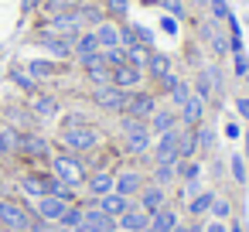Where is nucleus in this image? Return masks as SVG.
Wrapping results in <instances>:
<instances>
[{"label":"nucleus","mask_w":249,"mask_h":232,"mask_svg":"<svg viewBox=\"0 0 249 232\" xmlns=\"http://www.w3.org/2000/svg\"><path fill=\"white\" fill-rule=\"evenodd\" d=\"M58 147L69 150V154H79V157H89L103 147V133L86 123V126H58Z\"/></svg>","instance_id":"1"},{"label":"nucleus","mask_w":249,"mask_h":232,"mask_svg":"<svg viewBox=\"0 0 249 232\" xmlns=\"http://www.w3.org/2000/svg\"><path fill=\"white\" fill-rule=\"evenodd\" d=\"M35 222V205L28 198H0V232H28Z\"/></svg>","instance_id":"2"},{"label":"nucleus","mask_w":249,"mask_h":232,"mask_svg":"<svg viewBox=\"0 0 249 232\" xmlns=\"http://www.w3.org/2000/svg\"><path fill=\"white\" fill-rule=\"evenodd\" d=\"M48 171H52L62 184H69V188H82V181H86V174H89V164H86V157L62 150V154H52Z\"/></svg>","instance_id":"3"},{"label":"nucleus","mask_w":249,"mask_h":232,"mask_svg":"<svg viewBox=\"0 0 249 232\" xmlns=\"http://www.w3.org/2000/svg\"><path fill=\"white\" fill-rule=\"evenodd\" d=\"M120 133H123V143H126V154H130V157H147V154H150L154 133H150L147 120L120 116Z\"/></svg>","instance_id":"4"},{"label":"nucleus","mask_w":249,"mask_h":232,"mask_svg":"<svg viewBox=\"0 0 249 232\" xmlns=\"http://www.w3.org/2000/svg\"><path fill=\"white\" fill-rule=\"evenodd\" d=\"M18 157H24L28 164H48V161H52V140H48V137H41L38 130H31V133H21Z\"/></svg>","instance_id":"5"},{"label":"nucleus","mask_w":249,"mask_h":232,"mask_svg":"<svg viewBox=\"0 0 249 232\" xmlns=\"http://www.w3.org/2000/svg\"><path fill=\"white\" fill-rule=\"evenodd\" d=\"M126 89H116L113 82L109 86H92V92H89V99L99 106V109H106V113H113V116H120L123 109H126Z\"/></svg>","instance_id":"6"},{"label":"nucleus","mask_w":249,"mask_h":232,"mask_svg":"<svg viewBox=\"0 0 249 232\" xmlns=\"http://www.w3.org/2000/svg\"><path fill=\"white\" fill-rule=\"evenodd\" d=\"M113 184H116V167H92L82 181V191L86 198H103L113 191Z\"/></svg>","instance_id":"7"},{"label":"nucleus","mask_w":249,"mask_h":232,"mask_svg":"<svg viewBox=\"0 0 249 232\" xmlns=\"http://www.w3.org/2000/svg\"><path fill=\"white\" fill-rule=\"evenodd\" d=\"M157 109V92L150 89H133L126 96V109L120 116H133V120H150V113Z\"/></svg>","instance_id":"8"},{"label":"nucleus","mask_w":249,"mask_h":232,"mask_svg":"<svg viewBox=\"0 0 249 232\" xmlns=\"http://www.w3.org/2000/svg\"><path fill=\"white\" fill-rule=\"evenodd\" d=\"M45 28H48V31H55V35H62V38H69V41H75V38L86 31V24L79 21V14H75V11H58V14H52Z\"/></svg>","instance_id":"9"},{"label":"nucleus","mask_w":249,"mask_h":232,"mask_svg":"<svg viewBox=\"0 0 249 232\" xmlns=\"http://www.w3.org/2000/svg\"><path fill=\"white\" fill-rule=\"evenodd\" d=\"M133 201H137V205H140V208L150 215V212H157V208L171 205V191H167L164 184H157V181H150V178H147V184L140 188V195H137Z\"/></svg>","instance_id":"10"},{"label":"nucleus","mask_w":249,"mask_h":232,"mask_svg":"<svg viewBox=\"0 0 249 232\" xmlns=\"http://www.w3.org/2000/svg\"><path fill=\"white\" fill-rule=\"evenodd\" d=\"M205 116H208V103L191 89V96L178 106V123L181 126H198V123H205Z\"/></svg>","instance_id":"11"},{"label":"nucleus","mask_w":249,"mask_h":232,"mask_svg":"<svg viewBox=\"0 0 249 232\" xmlns=\"http://www.w3.org/2000/svg\"><path fill=\"white\" fill-rule=\"evenodd\" d=\"M143 184H147V174H143L140 167H120L113 191H120V195H126V198H137Z\"/></svg>","instance_id":"12"},{"label":"nucleus","mask_w":249,"mask_h":232,"mask_svg":"<svg viewBox=\"0 0 249 232\" xmlns=\"http://www.w3.org/2000/svg\"><path fill=\"white\" fill-rule=\"evenodd\" d=\"M48 178H52V171H31V174L18 178V188L28 201H38L41 195H48Z\"/></svg>","instance_id":"13"},{"label":"nucleus","mask_w":249,"mask_h":232,"mask_svg":"<svg viewBox=\"0 0 249 232\" xmlns=\"http://www.w3.org/2000/svg\"><path fill=\"white\" fill-rule=\"evenodd\" d=\"M35 41H38L48 55H55V58H62V62H69V58H72V41H69V38H62V35H55V31H48V28H41Z\"/></svg>","instance_id":"14"},{"label":"nucleus","mask_w":249,"mask_h":232,"mask_svg":"<svg viewBox=\"0 0 249 232\" xmlns=\"http://www.w3.org/2000/svg\"><path fill=\"white\" fill-rule=\"evenodd\" d=\"M38 120H55L58 113H62V103L52 96V92H31L28 96V103H24Z\"/></svg>","instance_id":"15"},{"label":"nucleus","mask_w":249,"mask_h":232,"mask_svg":"<svg viewBox=\"0 0 249 232\" xmlns=\"http://www.w3.org/2000/svg\"><path fill=\"white\" fill-rule=\"evenodd\" d=\"M113 86H116V89L133 92V89H140V86H143V72H140V69H133L130 62H123V65H116V69H113Z\"/></svg>","instance_id":"16"},{"label":"nucleus","mask_w":249,"mask_h":232,"mask_svg":"<svg viewBox=\"0 0 249 232\" xmlns=\"http://www.w3.org/2000/svg\"><path fill=\"white\" fill-rule=\"evenodd\" d=\"M147 126H150V133H154V137H160V133H167V130H178L181 123H178V113H174L171 106H157V109L150 113Z\"/></svg>","instance_id":"17"},{"label":"nucleus","mask_w":249,"mask_h":232,"mask_svg":"<svg viewBox=\"0 0 249 232\" xmlns=\"http://www.w3.org/2000/svg\"><path fill=\"white\" fill-rule=\"evenodd\" d=\"M35 205V215L38 218H48V222H58V215L65 212V205H72V201H65V198H58V195H41L38 201H31Z\"/></svg>","instance_id":"18"},{"label":"nucleus","mask_w":249,"mask_h":232,"mask_svg":"<svg viewBox=\"0 0 249 232\" xmlns=\"http://www.w3.org/2000/svg\"><path fill=\"white\" fill-rule=\"evenodd\" d=\"M147 225H150V215H147L137 201H133V205H130V208L116 218V229H123V232H143Z\"/></svg>","instance_id":"19"},{"label":"nucleus","mask_w":249,"mask_h":232,"mask_svg":"<svg viewBox=\"0 0 249 232\" xmlns=\"http://www.w3.org/2000/svg\"><path fill=\"white\" fill-rule=\"evenodd\" d=\"M178 222H181V212L174 208V205H164V208H157V212H150V232H174L178 229Z\"/></svg>","instance_id":"20"},{"label":"nucleus","mask_w":249,"mask_h":232,"mask_svg":"<svg viewBox=\"0 0 249 232\" xmlns=\"http://www.w3.org/2000/svg\"><path fill=\"white\" fill-rule=\"evenodd\" d=\"M150 157L154 161H178V130H167L154 140L150 147Z\"/></svg>","instance_id":"21"},{"label":"nucleus","mask_w":249,"mask_h":232,"mask_svg":"<svg viewBox=\"0 0 249 232\" xmlns=\"http://www.w3.org/2000/svg\"><path fill=\"white\" fill-rule=\"evenodd\" d=\"M171 72H174V65H171V55H164V52H150V62H147L143 75H150L154 82H164Z\"/></svg>","instance_id":"22"},{"label":"nucleus","mask_w":249,"mask_h":232,"mask_svg":"<svg viewBox=\"0 0 249 232\" xmlns=\"http://www.w3.org/2000/svg\"><path fill=\"white\" fill-rule=\"evenodd\" d=\"M96 205L109 215V218H120L130 205H133V198H126V195H120V191H109V195H103V198H96Z\"/></svg>","instance_id":"23"},{"label":"nucleus","mask_w":249,"mask_h":232,"mask_svg":"<svg viewBox=\"0 0 249 232\" xmlns=\"http://www.w3.org/2000/svg\"><path fill=\"white\" fill-rule=\"evenodd\" d=\"M191 157H198L195 126H178V161H191Z\"/></svg>","instance_id":"24"},{"label":"nucleus","mask_w":249,"mask_h":232,"mask_svg":"<svg viewBox=\"0 0 249 232\" xmlns=\"http://www.w3.org/2000/svg\"><path fill=\"white\" fill-rule=\"evenodd\" d=\"M21 147V130H14L11 123H0V157H18Z\"/></svg>","instance_id":"25"},{"label":"nucleus","mask_w":249,"mask_h":232,"mask_svg":"<svg viewBox=\"0 0 249 232\" xmlns=\"http://www.w3.org/2000/svg\"><path fill=\"white\" fill-rule=\"evenodd\" d=\"M92 31H96V38H99V52L120 48V24H116V21H103V24L92 28Z\"/></svg>","instance_id":"26"},{"label":"nucleus","mask_w":249,"mask_h":232,"mask_svg":"<svg viewBox=\"0 0 249 232\" xmlns=\"http://www.w3.org/2000/svg\"><path fill=\"white\" fill-rule=\"evenodd\" d=\"M150 181H157V184H174L178 181V161H154V167H150Z\"/></svg>","instance_id":"27"},{"label":"nucleus","mask_w":249,"mask_h":232,"mask_svg":"<svg viewBox=\"0 0 249 232\" xmlns=\"http://www.w3.org/2000/svg\"><path fill=\"white\" fill-rule=\"evenodd\" d=\"M201 38H205V41L212 45V52H215L218 58H222V55H225V52L232 48V41H225V35H222V31H218L215 24H201Z\"/></svg>","instance_id":"28"},{"label":"nucleus","mask_w":249,"mask_h":232,"mask_svg":"<svg viewBox=\"0 0 249 232\" xmlns=\"http://www.w3.org/2000/svg\"><path fill=\"white\" fill-rule=\"evenodd\" d=\"M75 14H79V21H82V24H89V28H99V24L106 21V11H103L99 4H86V0L75 7Z\"/></svg>","instance_id":"29"},{"label":"nucleus","mask_w":249,"mask_h":232,"mask_svg":"<svg viewBox=\"0 0 249 232\" xmlns=\"http://www.w3.org/2000/svg\"><path fill=\"white\" fill-rule=\"evenodd\" d=\"M212 198H215V191H198L184 208H188V218H205L208 215V208H212Z\"/></svg>","instance_id":"30"},{"label":"nucleus","mask_w":249,"mask_h":232,"mask_svg":"<svg viewBox=\"0 0 249 232\" xmlns=\"http://www.w3.org/2000/svg\"><path fill=\"white\" fill-rule=\"evenodd\" d=\"M28 75L38 82V79H52V75H58V65L55 62H48V58H31L28 62Z\"/></svg>","instance_id":"31"},{"label":"nucleus","mask_w":249,"mask_h":232,"mask_svg":"<svg viewBox=\"0 0 249 232\" xmlns=\"http://www.w3.org/2000/svg\"><path fill=\"white\" fill-rule=\"evenodd\" d=\"M103 11H106V21L123 24L126 14H130V0H103Z\"/></svg>","instance_id":"32"},{"label":"nucleus","mask_w":249,"mask_h":232,"mask_svg":"<svg viewBox=\"0 0 249 232\" xmlns=\"http://www.w3.org/2000/svg\"><path fill=\"white\" fill-rule=\"evenodd\" d=\"M195 140H198V154H215V130L208 123L195 126Z\"/></svg>","instance_id":"33"},{"label":"nucleus","mask_w":249,"mask_h":232,"mask_svg":"<svg viewBox=\"0 0 249 232\" xmlns=\"http://www.w3.org/2000/svg\"><path fill=\"white\" fill-rule=\"evenodd\" d=\"M82 215H86V208H82V201H72V205H65V212L58 215V225L72 232V229H75V225L82 222Z\"/></svg>","instance_id":"34"},{"label":"nucleus","mask_w":249,"mask_h":232,"mask_svg":"<svg viewBox=\"0 0 249 232\" xmlns=\"http://www.w3.org/2000/svg\"><path fill=\"white\" fill-rule=\"evenodd\" d=\"M164 92H167V99H171V106L178 109V106H181V103H184V99L191 96V82H184V79H174V82H171V86H167Z\"/></svg>","instance_id":"35"},{"label":"nucleus","mask_w":249,"mask_h":232,"mask_svg":"<svg viewBox=\"0 0 249 232\" xmlns=\"http://www.w3.org/2000/svg\"><path fill=\"white\" fill-rule=\"evenodd\" d=\"M208 215H212V218H222V222H232V198H229V195H215Z\"/></svg>","instance_id":"36"},{"label":"nucleus","mask_w":249,"mask_h":232,"mask_svg":"<svg viewBox=\"0 0 249 232\" xmlns=\"http://www.w3.org/2000/svg\"><path fill=\"white\" fill-rule=\"evenodd\" d=\"M201 178V157L178 161V181H198Z\"/></svg>","instance_id":"37"},{"label":"nucleus","mask_w":249,"mask_h":232,"mask_svg":"<svg viewBox=\"0 0 249 232\" xmlns=\"http://www.w3.org/2000/svg\"><path fill=\"white\" fill-rule=\"evenodd\" d=\"M86 72V79L92 82V86H109L113 82V69L109 65H89V69H82Z\"/></svg>","instance_id":"38"},{"label":"nucleus","mask_w":249,"mask_h":232,"mask_svg":"<svg viewBox=\"0 0 249 232\" xmlns=\"http://www.w3.org/2000/svg\"><path fill=\"white\" fill-rule=\"evenodd\" d=\"M157 7H164V11H167V18H174V21H191V14H188V4H184V0H160Z\"/></svg>","instance_id":"39"},{"label":"nucleus","mask_w":249,"mask_h":232,"mask_svg":"<svg viewBox=\"0 0 249 232\" xmlns=\"http://www.w3.org/2000/svg\"><path fill=\"white\" fill-rule=\"evenodd\" d=\"M150 52H154V48L137 45V48H130V52H126V62H130L133 69H140V72H143V69H147V62H150Z\"/></svg>","instance_id":"40"},{"label":"nucleus","mask_w":249,"mask_h":232,"mask_svg":"<svg viewBox=\"0 0 249 232\" xmlns=\"http://www.w3.org/2000/svg\"><path fill=\"white\" fill-rule=\"evenodd\" d=\"M11 79H14V86H18V89H24L28 96H31V92H38V82L28 75V69H11Z\"/></svg>","instance_id":"41"},{"label":"nucleus","mask_w":249,"mask_h":232,"mask_svg":"<svg viewBox=\"0 0 249 232\" xmlns=\"http://www.w3.org/2000/svg\"><path fill=\"white\" fill-rule=\"evenodd\" d=\"M103 62H106L109 69L123 65V62H126V48H106V52H103Z\"/></svg>","instance_id":"42"},{"label":"nucleus","mask_w":249,"mask_h":232,"mask_svg":"<svg viewBox=\"0 0 249 232\" xmlns=\"http://www.w3.org/2000/svg\"><path fill=\"white\" fill-rule=\"evenodd\" d=\"M205 75H208V82H212V92L222 96V89H225V86H222V69H218V65H205Z\"/></svg>","instance_id":"43"},{"label":"nucleus","mask_w":249,"mask_h":232,"mask_svg":"<svg viewBox=\"0 0 249 232\" xmlns=\"http://www.w3.org/2000/svg\"><path fill=\"white\" fill-rule=\"evenodd\" d=\"M198 191H201V188H198V181H181V188H178V201H181V205H188Z\"/></svg>","instance_id":"44"},{"label":"nucleus","mask_w":249,"mask_h":232,"mask_svg":"<svg viewBox=\"0 0 249 232\" xmlns=\"http://www.w3.org/2000/svg\"><path fill=\"white\" fill-rule=\"evenodd\" d=\"M28 232H69V229H62L58 222H48V218H38V215H35V222H31Z\"/></svg>","instance_id":"45"},{"label":"nucleus","mask_w":249,"mask_h":232,"mask_svg":"<svg viewBox=\"0 0 249 232\" xmlns=\"http://www.w3.org/2000/svg\"><path fill=\"white\" fill-rule=\"evenodd\" d=\"M229 167H232V181H235V184H246V161H242L239 154L229 161Z\"/></svg>","instance_id":"46"},{"label":"nucleus","mask_w":249,"mask_h":232,"mask_svg":"<svg viewBox=\"0 0 249 232\" xmlns=\"http://www.w3.org/2000/svg\"><path fill=\"white\" fill-rule=\"evenodd\" d=\"M208 11H212V18H215V21H229V18H232L225 0H208Z\"/></svg>","instance_id":"47"},{"label":"nucleus","mask_w":249,"mask_h":232,"mask_svg":"<svg viewBox=\"0 0 249 232\" xmlns=\"http://www.w3.org/2000/svg\"><path fill=\"white\" fill-rule=\"evenodd\" d=\"M82 4V0H45V7L52 11V14H58V11H75Z\"/></svg>","instance_id":"48"},{"label":"nucleus","mask_w":249,"mask_h":232,"mask_svg":"<svg viewBox=\"0 0 249 232\" xmlns=\"http://www.w3.org/2000/svg\"><path fill=\"white\" fill-rule=\"evenodd\" d=\"M201 229H205V232H229V222H222V218H212V215H208V218H201Z\"/></svg>","instance_id":"49"},{"label":"nucleus","mask_w":249,"mask_h":232,"mask_svg":"<svg viewBox=\"0 0 249 232\" xmlns=\"http://www.w3.org/2000/svg\"><path fill=\"white\" fill-rule=\"evenodd\" d=\"M86 123H89L86 113H65L62 116V126H86Z\"/></svg>","instance_id":"50"},{"label":"nucleus","mask_w":249,"mask_h":232,"mask_svg":"<svg viewBox=\"0 0 249 232\" xmlns=\"http://www.w3.org/2000/svg\"><path fill=\"white\" fill-rule=\"evenodd\" d=\"M235 75H249V62L242 52H235Z\"/></svg>","instance_id":"51"},{"label":"nucleus","mask_w":249,"mask_h":232,"mask_svg":"<svg viewBox=\"0 0 249 232\" xmlns=\"http://www.w3.org/2000/svg\"><path fill=\"white\" fill-rule=\"evenodd\" d=\"M235 109H239V116L249 123V96H239V99H235Z\"/></svg>","instance_id":"52"},{"label":"nucleus","mask_w":249,"mask_h":232,"mask_svg":"<svg viewBox=\"0 0 249 232\" xmlns=\"http://www.w3.org/2000/svg\"><path fill=\"white\" fill-rule=\"evenodd\" d=\"M41 4H45V0H21V11H24V14H31V11H38Z\"/></svg>","instance_id":"53"},{"label":"nucleus","mask_w":249,"mask_h":232,"mask_svg":"<svg viewBox=\"0 0 249 232\" xmlns=\"http://www.w3.org/2000/svg\"><path fill=\"white\" fill-rule=\"evenodd\" d=\"M160 28H164V31H171V35H178V21H174V18H164V21H160Z\"/></svg>","instance_id":"54"},{"label":"nucleus","mask_w":249,"mask_h":232,"mask_svg":"<svg viewBox=\"0 0 249 232\" xmlns=\"http://www.w3.org/2000/svg\"><path fill=\"white\" fill-rule=\"evenodd\" d=\"M229 232H246V225H242L239 218H232V222H229Z\"/></svg>","instance_id":"55"},{"label":"nucleus","mask_w":249,"mask_h":232,"mask_svg":"<svg viewBox=\"0 0 249 232\" xmlns=\"http://www.w3.org/2000/svg\"><path fill=\"white\" fill-rule=\"evenodd\" d=\"M72 232H96V229H92V225H89V222H79V225H75V229H72Z\"/></svg>","instance_id":"56"},{"label":"nucleus","mask_w":249,"mask_h":232,"mask_svg":"<svg viewBox=\"0 0 249 232\" xmlns=\"http://www.w3.org/2000/svg\"><path fill=\"white\" fill-rule=\"evenodd\" d=\"M184 4H195V7H208V0H184Z\"/></svg>","instance_id":"57"},{"label":"nucleus","mask_w":249,"mask_h":232,"mask_svg":"<svg viewBox=\"0 0 249 232\" xmlns=\"http://www.w3.org/2000/svg\"><path fill=\"white\" fill-rule=\"evenodd\" d=\"M140 4H143V7H157V4H160V0H140Z\"/></svg>","instance_id":"58"},{"label":"nucleus","mask_w":249,"mask_h":232,"mask_svg":"<svg viewBox=\"0 0 249 232\" xmlns=\"http://www.w3.org/2000/svg\"><path fill=\"white\" fill-rule=\"evenodd\" d=\"M246 154H249V130H246Z\"/></svg>","instance_id":"59"},{"label":"nucleus","mask_w":249,"mask_h":232,"mask_svg":"<svg viewBox=\"0 0 249 232\" xmlns=\"http://www.w3.org/2000/svg\"><path fill=\"white\" fill-rule=\"evenodd\" d=\"M143 232H150V229H143Z\"/></svg>","instance_id":"60"},{"label":"nucleus","mask_w":249,"mask_h":232,"mask_svg":"<svg viewBox=\"0 0 249 232\" xmlns=\"http://www.w3.org/2000/svg\"><path fill=\"white\" fill-rule=\"evenodd\" d=\"M99 4H103V0H99Z\"/></svg>","instance_id":"61"}]
</instances>
